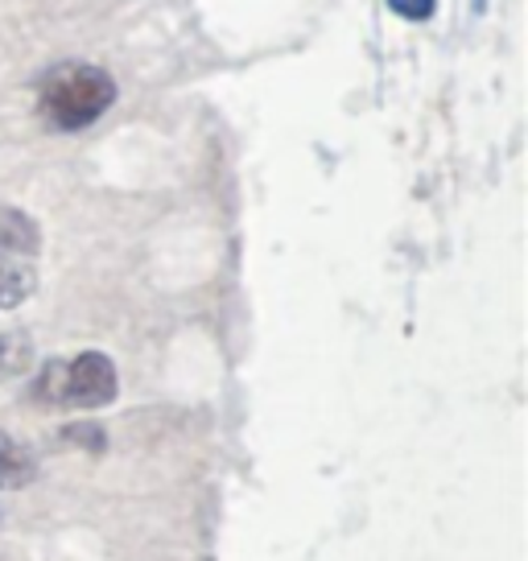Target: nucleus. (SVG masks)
Returning a JSON list of instances; mask_svg holds the SVG:
<instances>
[{
	"instance_id": "423d86ee",
	"label": "nucleus",
	"mask_w": 528,
	"mask_h": 561,
	"mask_svg": "<svg viewBox=\"0 0 528 561\" xmlns=\"http://www.w3.org/2000/svg\"><path fill=\"white\" fill-rule=\"evenodd\" d=\"M388 9L405 21H429L434 9H438V0H388Z\"/></svg>"
},
{
	"instance_id": "39448f33",
	"label": "nucleus",
	"mask_w": 528,
	"mask_h": 561,
	"mask_svg": "<svg viewBox=\"0 0 528 561\" xmlns=\"http://www.w3.org/2000/svg\"><path fill=\"white\" fill-rule=\"evenodd\" d=\"M34 347L21 331H0V380H13L18 371L30 368Z\"/></svg>"
},
{
	"instance_id": "f03ea898",
	"label": "nucleus",
	"mask_w": 528,
	"mask_h": 561,
	"mask_svg": "<svg viewBox=\"0 0 528 561\" xmlns=\"http://www.w3.org/2000/svg\"><path fill=\"white\" fill-rule=\"evenodd\" d=\"M116 392H120V376L104 351L46 359L34 380V397L50 409H104L116 401Z\"/></svg>"
},
{
	"instance_id": "7ed1b4c3",
	"label": "nucleus",
	"mask_w": 528,
	"mask_h": 561,
	"mask_svg": "<svg viewBox=\"0 0 528 561\" xmlns=\"http://www.w3.org/2000/svg\"><path fill=\"white\" fill-rule=\"evenodd\" d=\"M42 261V231L18 207H0V314L18 310L37 289Z\"/></svg>"
},
{
	"instance_id": "0eeeda50",
	"label": "nucleus",
	"mask_w": 528,
	"mask_h": 561,
	"mask_svg": "<svg viewBox=\"0 0 528 561\" xmlns=\"http://www.w3.org/2000/svg\"><path fill=\"white\" fill-rule=\"evenodd\" d=\"M475 4H479V9H483V0H475Z\"/></svg>"
},
{
	"instance_id": "20e7f679",
	"label": "nucleus",
	"mask_w": 528,
	"mask_h": 561,
	"mask_svg": "<svg viewBox=\"0 0 528 561\" xmlns=\"http://www.w3.org/2000/svg\"><path fill=\"white\" fill-rule=\"evenodd\" d=\"M34 455L13 442L9 434H0V491H13V488H25L30 479H34Z\"/></svg>"
},
{
	"instance_id": "f257e3e1",
	"label": "nucleus",
	"mask_w": 528,
	"mask_h": 561,
	"mask_svg": "<svg viewBox=\"0 0 528 561\" xmlns=\"http://www.w3.org/2000/svg\"><path fill=\"white\" fill-rule=\"evenodd\" d=\"M112 104H116V79L104 67H91V62H58L37 83L42 116L62 133L91 128Z\"/></svg>"
}]
</instances>
